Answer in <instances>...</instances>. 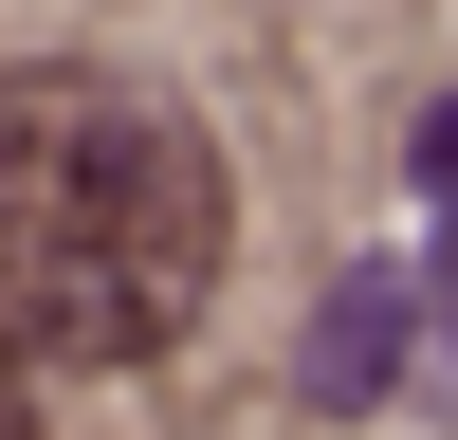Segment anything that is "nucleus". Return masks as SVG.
I'll use <instances>...</instances> for the list:
<instances>
[{
  "instance_id": "1",
  "label": "nucleus",
  "mask_w": 458,
  "mask_h": 440,
  "mask_svg": "<svg viewBox=\"0 0 458 440\" xmlns=\"http://www.w3.org/2000/svg\"><path fill=\"white\" fill-rule=\"evenodd\" d=\"M220 239H239V202H220V147L183 92L92 55L0 73V330L37 367L183 349L220 293Z\"/></svg>"
},
{
  "instance_id": "2",
  "label": "nucleus",
  "mask_w": 458,
  "mask_h": 440,
  "mask_svg": "<svg viewBox=\"0 0 458 440\" xmlns=\"http://www.w3.org/2000/svg\"><path fill=\"white\" fill-rule=\"evenodd\" d=\"M386 367H403V275H349V293H330V349H312V385H330V403H367Z\"/></svg>"
},
{
  "instance_id": "3",
  "label": "nucleus",
  "mask_w": 458,
  "mask_h": 440,
  "mask_svg": "<svg viewBox=\"0 0 458 440\" xmlns=\"http://www.w3.org/2000/svg\"><path fill=\"white\" fill-rule=\"evenodd\" d=\"M0 440H37V349L0 330Z\"/></svg>"
},
{
  "instance_id": "4",
  "label": "nucleus",
  "mask_w": 458,
  "mask_h": 440,
  "mask_svg": "<svg viewBox=\"0 0 458 440\" xmlns=\"http://www.w3.org/2000/svg\"><path fill=\"white\" fill-rule=\"evenodd\" d=\"M422 312H440V330H458V183H440V293H422Z\"/></svg>"
}]
</instances>
